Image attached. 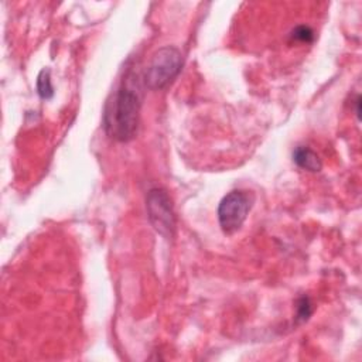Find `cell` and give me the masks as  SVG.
<instances>
[{
	"label": "cell",
	"mask_w": 362,
	"mask_h": 362,
	"mask_svg": "<svg viewBox=\"0 0 362 362\" xmlns=\"http://www.w3.org/2000/svg\"><path fill=\"white\" fill-rule=\"evenodd\" d=\"M314 38H315V34H314L313 28L308 25H304V24L294 27L290 33V40L296 41V42H301V44H304V42L310 44L314 41Z\"/></svg>",
	"instance_id": "cell-7"
},
{
	"label": "cell",
	"mask_w": 362,
	"mask_h": 362,
	"mask_svg": "<svg viewBox=\"0 0 362 362\" xmlns=\"http://www.w3.org/2000/svg\"><path fill=\"white\" fill-rule=\"evenodd\" d=\"M182 54L173 45L160 48L151 58L143 81L150 90H161L168 86L181 72Z\"/></svg>",
	"instance_id": "cell-2"
},
{
	"label": "cell",
	"mask_w": 362,
	"mask_h": 362,
	"mask_svg": "<svg viewBox=\"0 0 362 362\" xmlns=\"http://www.w3.org/2000/svg\"><path fill=\"white\" fill-rule=\"evenodd\" d=\"M253 201V194L243 189H233L221 199L216 214L223 233L232 235L240 229L247 218Z\"/></svg>",
	"instance_id": "cell-3"
},
{
	"label": "cell",
	"mask_w": 362,
	"mask_h": 362,
	"mask_svg": "<svg viewBox=\"0 0 362 362\" xmlns=\"http://www.w3.org/2000/svg\"><path fill=\"white\" fill-rule=\"evenodd\" d=\"M293 161L303 170L318 173L322 167V163L318 154L307 146H297L293 151Z\"/></svg>",
	"instance_id": "cell-5"
},
{
	"label": "cell",
	"mask_w": 362,
	"mask_h": 362,
	"mask_svg": "<svg viewBox=\"0 0 362 362\" xmlns=\"http://www.w3.org/2000/svg\"><path fill=\"white\" fill-rule=\"evenodd\" d=\"M141 99L139 75L133 69H129L105 113V129L112 139L129 141L134 137L139 126Z\"/></svg>",
	"instance_id": "cell-1"
},
{
	"label": "cell",
	"mask_w": 362,
	"mask_h": 362,
	"mask_svg": "<svg viewBox=\"0 0 362 362\" xmlns=\"http://www.w3.org/2000/svg\"><path fill=\"white\" fill-rule=\"evenodd\" d=\"M147 216L151 226L165 239L175 233V212L168 192L164 188H151L146 197Z\"/></svg>",
	"instance_id": "cell-4"
},
{
	"label": "cell",
	"mask_w": 362,
	"mask_h": 362,
	"mask_svg": "<svg viewBox=\"0 0 362 362\" xmlns=\"http://www.w3.org/2000/svg\"><path fill=\"white\" fill-rule=\"evenodd\" d=\"M37 93L41 99H51L54 96V86L51 83V72L48 68L41 69L37 76Z\"/></svg>",
	"instance_id": "cell-6"
},
{
	"label": "cell",
	"mask_w": 362,
	"mask_h": 362,
	"mask_svg": "<svg viewBox=\"0 0 362 362\" xmlns=\"http://www.w3.org/2000/svg\"><path fill=\"white\" fill-rule=\"evenodd\" d=\"M311 314H313V304H311L310 298L305 296L300 297L297 301V314H296L297 322L307 321Z\"/></svg>",
	"instance_id": "cell-8"
}]
</instances>
